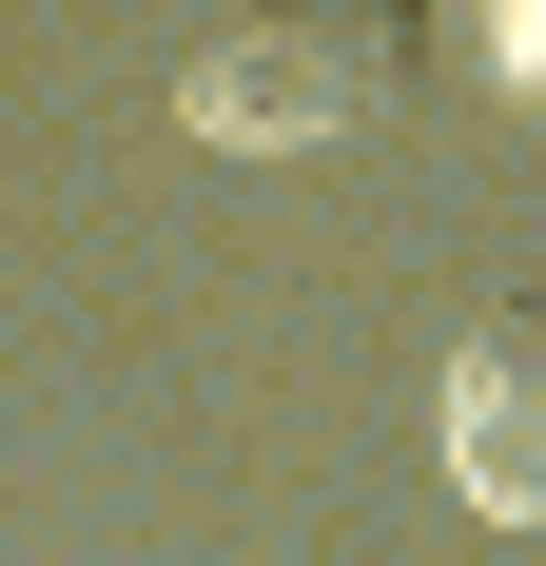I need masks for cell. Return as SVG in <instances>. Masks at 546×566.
I'll return each mask as SVG.
<instances>
[{"label": "cell", "mask_w": 546, "mask_h": 566, "mask_svg": "<svg viewBox=\"0 0 546 566\" xmlns=\"http://www.w3.org/2000/svg\"><path fill=\"white\" fill-rule=\"evenodd\" d=\"M449 469H469V509L546 527V293H507L489 333L449 352Z\"/></svg>", "instance_id": "obj_2"}, {"label": "cell", "mask_w": 546, "mask_h": 566, "mask_svg": "<svg viewBox=\"0 0 546 566\" xmlns=\"http://www.w3.org/2000/svg\"><path fill=\"white\" fill-rule=\"evenodd\" d=\"M410 78H430V0H254V20L196 40L176 117L234 137V157H313V137L410 117Z\"/></svg>", "instance_id": "obj_1"}]
</instances>
